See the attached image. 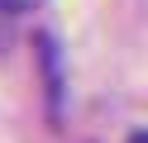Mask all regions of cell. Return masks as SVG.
Segmentation results:
<instances>
[{
	"label": "cell",
	"mask_w": 148,
	"mask_h": 143,
	"mask_svg": "<svg viewBox=\"0 0 148 143\" xmlns=\"http://www.w3.org/2000/svg\"><path fill=\"white\" fill-rule=\"evenodd\" d=\"M43 0H0V14H29V10H38Z\"/></svg>",
	"instance_id": "6da1fadb"
},
{
	"label": "cell",
	"mask_w": 148,
	"mask_h": 143,
	"mask_svg": "<svg viewBox=\"0 0 148 143\" xmlns=\"http://www.w3.org/2000/svg\"><path fill=\"white\" fill-rule=\"evenodd\" d=\"M129 143H148V129H138V133H129Z\"/></svg>",
	"instance_id": "7a4b0ae2"
}]
</instances>
